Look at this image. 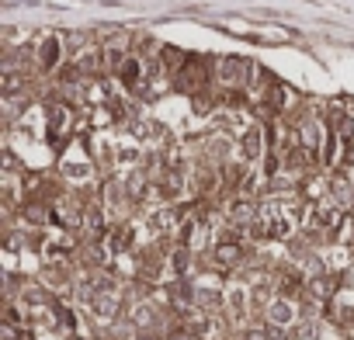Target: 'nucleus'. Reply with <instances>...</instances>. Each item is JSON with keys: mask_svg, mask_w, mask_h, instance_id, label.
<instances>
[{"mask_svg": "<svg viewBox=\"0 0 354 340\" xmlns=\"http://www.w3.org/2000/svg\"><path fill=\"white\" fill-rule=\"evenodd\" d=\"M122 70H125V73H122V80H125L129 87H136V80L142 77V66H139V63H125Z\"/></svg>", "mask_w": 354, "mask_h": 340, "instance_id": "f257e3e1", "label": "nucleus"}, {"mask_svg": "<svg viewBox=\"0 0 354 340\" xmlns=\"http://www.w3.org/2000/svg\"><path fill=\"white\" fill-rule=\"evenodd\" d=\"M271 319H278V323H288V319H292V309H288L285 302H278V305H271Z\"/></svg>", "mask_w": 354, "mask_h": 340, "instance_id": "f03ea898", "label": "nucleus"}]
</instances>
